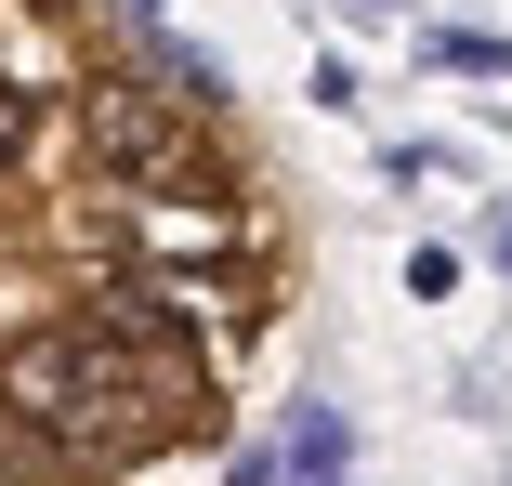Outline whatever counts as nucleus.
Wrapping results in <instances>:
<instances>
[{
  "instance_id": "nucleus-5",
  "label": "nucleus",
  "mask_w": 512,
  "mask_h": 486,
  "mask_svg": "<svg viewBox=\"0 0 512 486\" xmlns=\"http://www.w3.org/2000/svg\"><path fill=\"white\" fill-rule=\"evenodd\" d=\"M486 250H499V263H512V211H499V224H486Z\"/></svg>"
},
{
  "instance_id": "nucleus-2",
  "label": "nucleus",
  "mask_w": 512,
  "mask_h": 486,
  "mask_svg": "<svg viewBox=\"0 0 512 486\" xmlns=\"http://www.w3.org/2000/svg\"><path fill=\"white\" fill-rule=\"evenodd\" d=\"M79 145H92L106 184H145V198H224V184H237L224 145H211V119H184L171 92H145L132 66L79 92Z\"/></svg>"
},
{
  "instance_id": "nucleus-6",
  "label": "nucleus",
  "mask_w": 512,
  "mask_h": 486,
  "mask_svg": "<svg viewBox=\"0 0 512 486\" xmlns=\"http://www.w3.org/2000/svg\"><path fill=\"white\" fill-rule=\"evenodd\" d=\"M342 14H407V0H342Z\"/></svg>"
},
{
  "instance_id": "nucleus-4",
  "label": "nucleus",
  "mask_w": 512,
  "mask_h": 486,
  "mask_svg": "<svg viewBox=\"0 0 512 486\" xmlns=\"http://www.w3.org/2000/svg\"><path fill=\"white\" fill-rule=\"evenodd\" d=\"M421 66H447V79H512V40H499V27H421Z\"/></svg>"
},
{
  "instance_id": "nucleus-1",
  "label": "nucleus",
  "mask_w": 512,
  "mask_h": 486,
  "mask_svg": "<svg viewBox=\"0 0 512 486\" xmlns=\"http://www.w3.org/2000/svg\"><path fill=\"white\" fill-rule=\"evenodd\" d=\"M211 421V342H197L145 276H106L66 316L0 342V434L27 460H66V473H119V460H158L171 434Z\"/></svg>"
},
{
  "instance_id": "nucleus-3",
  "label": "nucleus",
  "mask_w": 512,
  "mask_h": 486,
  "mask_svg": "<svg viewBox=\"0 0 512 486\" xmlns=\"http://www.w3.org/2000/svg\"><path fill=\"white\" fill-rule=\"evenodd\" d=\"M132 79H145V92H171L184 119H224V66L197 53L184 27H158V14H145V66H132Z\"/></svg>"
}]
</instances>
